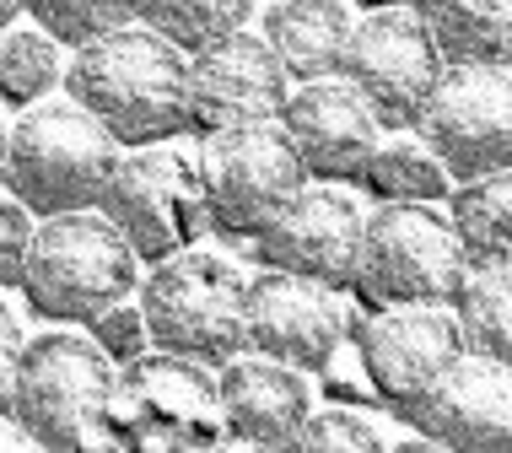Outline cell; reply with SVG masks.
I'll return each instance as SVG.
<instances>
[{
  "label": "cell",
  "instance_id": "obj_1",
  "mask_svg": "<svg viewBox=\"0 0 512 453\" xmlns=\"http://www.w3.org/2000/svg\"><path fill=\"white\" fill-rule=\"evenodd\" d=\"M65 92L98 114L119 146L173 141L189 130V54L146 22L76 44Z\"/></svg>",
  "mask_w": 512,
  "mask_h": 453
},
{
  "label": "cell",
  "instance_id": "obj_25",
  "mask_svg": "<svg viewBox=\"0 0 512 453\" xmlns=\"http://www.w3.org/2000/svg\"><path fill=\"white\" fill-rule=\"evenodd\" d=\"M248 17H254V0H141V22L173 38L184 54L238 33L248 27Z\"/></svg>",
  "mask_w": 512,
  "mask_h": 453
},
{
  "label": "cell",
  "instance_id": "obj_19",
  "mask_svg": "<svg viewBox=\"0 0 512 453\" xmlns=\"http://www.w3.org/2000/svg\"><path fill=\"white\" fill-rule=\"evenodd\" d=\"M259 33L270 38L292 81L335 76L356 33V6L351 0H270Z\"/></svg>",
  "mask_w": 512,
  "mask_h": 453
},
{
  "label": "cell",
  "instance_id": "obj_27",
  "mask_svg": "<svg viewBox=\"0 0 512 453\" xmlns=\"http://www.w3.org/2000/svg\"><path fill=\"white\" fill-rule=\"evenodd\" d=\"M292 448H351V453H378L383 448V432H378V421L362 416V410H313L308 421H302V432H297V443Z\"/></svg>",
  "mask_w": 512,
  "mask_h": 453
},
{
  "label": "cell",
  "instance_id": "obj_34",
  "mask_svg": "<svg viewBox=\"0 0 512 453\" xmlns=\"http://www.w3.org/2000/svg\"><path fill=\"white\" fill-rule=\"evenodd\" d=\"M367 11H378V6H410V0H362Z\"/></svg>",
  "mask_w": 512,
  "mask_h": 453
},
{
  "label": "cell",
  "instance_id": "obj_2",
  "mask_svg": "<svg viewBox=\"0 0 512 453\" xmlns=\"http://www.w3.org/2000/svg\"><path fill=\"white\" fill-rule=\"evenodd\" d=\"M119 141L98 114H87L71 92L38 98L22 108L6 141V189L33 216L92 211L108 189V173L119 162Z\"/></svg>",
  "mask_w": 512,
  "mask_h": 453
},
{
  "label": "cell",
  "instance_id": "obj_32",
  "mask_svg": "<svg viewBox=\"0 0 512 453\" xmlns=\"http://www.w3.org/2000/svg\"><path fill=\"white\" fill-rule=\"evenodd\" d=\"M27 11V0H0V27H11Z\"/></svg>",
  "mask_w": 512,
  "mask_h": 453
},
{
  "label": "cell",
  "instance_id": "obj_3",
  "mask_svg": "<svg viewBox=\"0 0 512 453\" xmlns=\"http://www.w3.org/2000/svg\"><path fill=\"white\" fill-rule=\"evenodd\" d=\"M22 292L54 324H92L103 308L141 292V254L98 205L44 216L33 232Z\"/></svg>",
  "mask_w": 512,
  "mask_h": 453
},
{
  "label": "cell",
  "instance_id": "obj_12",
  "mask_svg": "<svg viewBox=\"0 0 512 453\" xmlns=\"http://www.w3.org/2000/svg\"><path fill=\"white\" fill-rule=\"evenodd\" d=\"M362 227H367V205L351 184H340V178H308L254 232V249L270 270H292V276H308L324 286H351Z\"/></svg>",
  "mask_w": 512,
  "mask_h": 453
},
{
  "label": "cell",
  "instance_id": "obj_10",
  "mask_svg": "<svg viewBox=\"0 0 512 453\" xmlns=\"http://www.w3.org/2000/svg\"><path fill=\"white\" fill-rule=\"evenodd\" d=\"M442 71H448V60L432 44L415 6H378L356 17V33L340 65V76L378 108L383 125H415Z\"/></svg>",
  "mask_w": 512,
  "mask_h": 453
},
{
  "label": "cell",
  "instance_id": "obj_28",
  "mask_svg": "<svg viewBox=\"0 0 512 453\" xmlns=\"http://www.w3.org/2000/svg\"><path fill=\"white\" fill-rule=\"evenodd\" d=\"M33 232H38V216L6 189V195H0V292L22 286L27 254H33Z\"/></svg>",
  "mask_w": 512,
  "mask_h": 453
},
{
  "label": "cell",
  "instance_id": "obj_13",
  "mask_svg": "<svg viewBox=\"0 0 512 453\" xmlns=\"http://www.w3.org/2000/svg\"><path fill=\"white\" fill-rule=\"evenodd\" d=\"M351 335V308H345L340 286L292 276V270H259L248 276L243 297V351L275 356L286 367H329L335 351Z\"/></svg>",
  "mask_w": 512,
  "mask_h": 453
},
{
  "label": "cell",
  "instance_id": "obj_15",
  "mask_svg": "<svg viewBox=\"0 0 512 453\" xmlns=\"http://www.w3.org/2000/svg\"><path fill=\"white\" fill-rule=\"evenodd\" d=\"M362 367L389 405L410 410L464 356V329L453 302H394L362 324Z\"/></svg>",
  "mask_w": 512,
  "mask_h": 453
},
{
  "label": "cell",
  "instance_id": "obj_4",
  "mask_svg": "<svg viewBox=\"0 0 512 453\" xmlns=\"http://www.w3.org/2000/svg\"><path fill=\"white\" fill-rule=\"evenodd\" d=\"M248 270L221 249H178L141 276V319L157 351H178L221 367L243 351Z\"/></svg>",
  "mask_w": 512,
  "mask_h": 453
},
{
  "label": "cell",
  "instance_id": "obj_16",
  "mask_svg": "<svg viewBox=\"0 0 512 453\" xmlns=\"http://www.w3.org/2000/svg\"><path fill=\"white\" fill-rule=\"evenodd\" d=\"M281 130L292 151L302 157L308 178H362L372 146L383 135V119L362 92L351 87L340 71L335 76H313V81H292L281 108Z\"/></svg>",
  "mask_w": 512,
  "mask_h": 453
},
{
  "label": "cell",
  "instance_id": "obj_17",
  "mask_svg": "<svg viewBox=\"0 0 512 453\" xmlns=\"http://www.w3.org/2000/svg\"><path fill=\"white\" fill-rule=\"evenodd\" d=\"M405 416L426 443L459 453H507L512 448V362L464 351Z\"/></svg>",
  "mask_w": 512,
  "mask_h": 453
},
{
  "label": "cell",
  "instance_id": "obj_22",
  "mask_svg": "<svg viewBox=\"0 0 512 453\" xmlns=\"http://www.w3.org/2000/svg\"><path fill=\"white\" fill-rule=\"evenodd\" d=\"M448 216H453V232H459L469 265L512 259V168H496V173L453 184Z\"/></svg>",
  "mask_w": 512,
  "mask_h": 453
},
{
  "label": "cell",
  "instance_id": "obj_18",
  "mask_svg": "<svg viewBox=\"0 0 512 453\" xmlns=\"http://www.w3.org/2000/svg\"><path fill=\"white\" fill-rule=\"evenodd\" d=\"M221 389V416L227 432L238 443H259V448H292L302 421L313 416V383L302 367H286L275 356L259 351H238L221 362L216 373Z\"/></svg>",
  "mask_w": 512,
  "mask_h": 453
},
{
  "label": "cell",
  "instance_id": "obj_23",
  "mask_svg": "<svg viewBox=\"0 0 512 453\" xmlns=\"http://www.w3.org/2000/svg\"><path fill=\"white\" fill-rule=\"evenodd\" d=\"M453 313L464 329V351L512 362V259L469 265L459 297H453Z\"/></svg>",
  "mask_w": 512,
  "mask_h": 453
},
{
  "label": "cell",
  "instance_id": "obj_29",
  "mask_svg": "<svg viewBox=\"0 0 512 453\" xmlns=\"http://www.w3.org/2000/svg\"><path fill=\"white\" fill-rule=\"evenodd\" d=\"M87 335L98 340V346L114 356V362H130V356H141L151 346V335H146V319H141V302H114V308H103L98 319L87 324Z\"/></svg>",
  "mask_w": 512,
  "mask_h": 453
},
{
  "label": "cell",
  "instance_id": "obj_7",
  "mask_svg": "<svg viewBox=\"0 0 512 453\" xmlns=\"http://www.w3.org/2000/svg\"><path fill=\"white\" fill-rule=\"evenodd\" d=\"M469 276V254L453 216L437 200H378L367 211L351 286L372 308L394 302H453Z\"/></svg>",
  "mask_w": 512,
  "mask_h": 453
},
{
  "label": "cell",
  "instance_id": "obj_33",
  "mask_svg": "<svg viewBox=\"0 0 512 453\" xmlns=\"http://www.w3.org/2000/svg\"><path fill=\"white\" fill-rule=\"evenodd\" d=\"M6 141H11V125L0 119V189H6Z\"/></svg>",
  "mask_w": 512,
  "mask_h": 453
},
{
  "label": "cell",
  "instance_id": "obj_31",
  "mask_svg": "<svg viewBox=\"0 0 512 453\" xmlns=\"http://www.w3.org/2000/svg\"><path fill=\"white\" fill-rule=\"evenodd\" d=\"M0 448H33V437L22 432V421L11 410H0Z\"/></svg>",
  "mask_w": 512,
  "mask_h": 453
},
{
  "label": "cell",
  "instance_id": "obj_20",
  "mask_svg": "<svg viewBox=\"0 0 512 453\" xmlns=\"http://www.w3.org/2000/svg\"><path fill=\"white\" fill-rule=\"evenodd\" d=\"M448 65H512V0H410Z\"/></svg>",
  "mask_w": 512,
  "mask_h": 453
},
{
  "label": "cell",
  "instance_id": "obj_14",
  "mask_svg": "<svg viewBox=\"0 0 512 453\" xmlns=\"http://www.w3.org/2000/svg\"><path fill=\"white\" fill-rule=\"evenodd\" d=\"M286 92H292V76L265 33L238 27L189 54V130L200 135L281 119Z\"/></svg>",
  "mask_w": 512,
  "mask_h": 453
},
{
  "label": "cell",
  "instance_id": "obj_8",
  "mask_svg": "<svg viewBox=\"0 0 512 453\" xmlns=\"http://www.w3.org/2000/svg\"><path fill=\"white\" fill-rule=\"evenodd\" d=\"M114 373H119V362L92 335L49 329V335L22 346L17 383H11V416L22 421L33 448L103 443Z\"/></svg>",
  "mask_w": 512,
  "mask_h": 453
},
{
  "label": "cell",
  "instance_id": "obj_30",
  "mask_svg": "<svg viewBox=\"0 0 512 453\" xmlns=\"http://www.w3.org/2000/svg\"><path fill=\"white\" fill-rule=\"evenodd\" d=\"M22 319L11 313V302L0 297V410H11V383H17V362H22Z\"/></svg>",
  "mask_w": 512,
  "mask_h": 453
},
{
  "label": "cell",
  "instance_id": "obj_5",
  "mask_svg": "<svg viewBox=\"0 0 512 453\" xmlns=\"http://www.w3.org/2000/svg\"><path fill=\"white\" fill-rule=\"evenodd\" d=\"M227 432L211 362L178 351H141L119 362L103 416V443L114 448H216Z\"/></svg>",
  "mask_w": 512,
  "mask_h": 453
},
{
  "label": "cell",
  "instance_id": "obj_11",
  "mask_svg": "<svg viewBox=\"0 0 512 453\" xmlns=\"http://www.w3.org/2000/svg\"><path fill=\"white\" fill-rule=\"evenodd\" d=\"M415 130L459 184L512 168V65H448Z\"/></svg>",
  "mask_w": 512,
  "mask_h": 453
},
{
  "label": "cell",
  "instance_id": "obj_24",
  "mask_svg": "<svg viewBox=\"0 0 512 453\" xmlns=\"http://www.w3.org/2000/svg\"><path fill=\"white\" fill-rule=\"evenodd\" d=\"M65 44L44 33L38 22H11L0 27V103L27 108L38 98L65 87Z\"/></svg>",
  "mask_w": 512,
  "mask_h": 453
},
{
  "label": "cell",
  "instance_id": "obj_6",
  "mask_svg": "<svg viewBox=\"0 0 512 453\" xmlns=\"http://www.w3.org/2000/svg\"><path fill=\"white\" fill-rule=\"evenodd\" d=\"M98 211L130 238L141 265H157V259L200 243L216 227L211 205H205L200 146H178V135L173 141L124 146Z\"/></svg>",
  "mask_w": 512,
  "mask_h": 453
},
{
  "label": "cell",
  "instance_id": "obj_21",
  "mask_svg": "<svg viewBox=\"0 0 512 453\" xmlns=\"http://www.w3.org/2000/svg\"><path fill=\"white\" fill-rule=\"evenodd\" d=\"M362 184L378 200H448L459 178L448 173V162L437 157V146L426 141L415 125H383L378 146H372Z\"/></svg>",
  "mask_w": 512,
  "mask_h": 453
},
{
  "label": "cell",
  "instance_id": "obj_26",
  "mask_svg": "<svg viewBox=\"0 0 512 453\" xmlns=\"http://www.w3.org/2000/svg\"><path fill=\"white\" fill-rule=\"evenodd\" d=\"M27 17L60 38L65 49H76L124 22H141V0H27Z\"/></svg>",
  "mask_w": 512,
  "mask_h": 453
},
{
  "label": "cell",
  "instance_id": "obj_9",
  "mask_svg": "<svg viewBox=\"0 0 512 453\" xmlns=\"http://www.w3.org/2000/svg\"><path fill=\"white\" fill-rule=\"evenodd\" d=\"M200 178H205L211 222L221 232L254 238L308 184V168H302V157L286 141L281 119H259V125L200 135Z\"/></svg>",
  "mask_w": 512,
  "mask_h": 453
}]
</instances>
